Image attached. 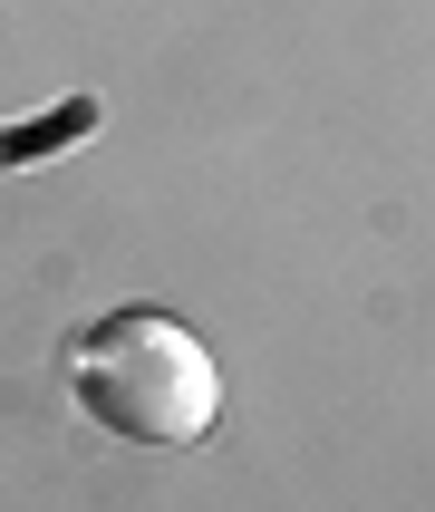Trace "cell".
<instances>
[{"label": "cell", "instance_id": "cell-1", "mask_svg": "<svg viewBox=\"0 0 435 512\" xmlns=\"http://www.w3.org/2000/svg\"><path fill=\"white\" fill-rule=\"evenodd\" d=\"M68 377H78V406L126 445H194L223 406L203 339L165 310H107L68 348Z\"/></svg>", "mask_w": 435, "mask_h": 512}]
</instances>
